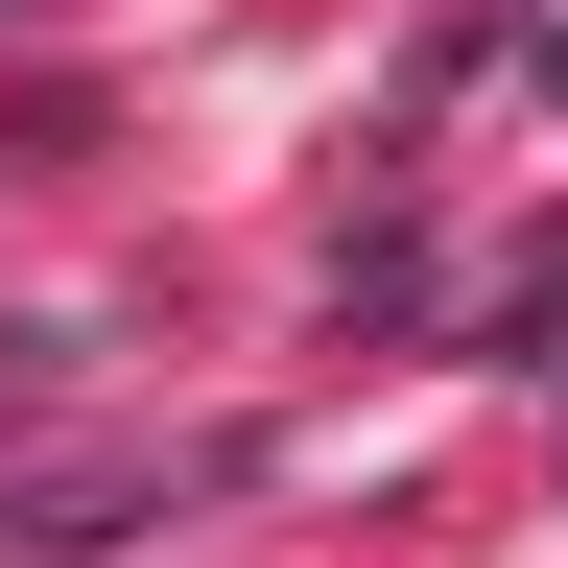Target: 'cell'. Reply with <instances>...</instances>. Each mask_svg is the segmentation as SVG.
Returning a JSON list of instances; mask_svg holds the SVG:
<instances>
[{"mask_svg":"<svg viewBox=\"0 0 568 568\" xmlns=\"http://www.w3.org/2000/svg\"><path fill=\"white\" fill-rule=\"evenodd\" d=\"M48 355H71V332H0V403H24V379H48Z\"/></svg>","mask_w":568,"mask_h":568,"instance_id":"6da1fadb","label":"cell"}]
</instances>
